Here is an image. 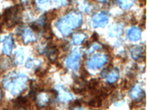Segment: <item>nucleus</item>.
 <instances>
[{
  "mask_svg": "<svg viewBox=\"0 0 147 110\" xmlns=\"http://www.w3.org/2000/svg\"><path fill=\"white\" fill-rule=\"evenodd\" d=\"M74 44L76 45H80L85 40V35L82 33H76L72 37Z\"/></svg>",
  "mask_w": 147,
  "mask_h": 110,
  "instance_id": "10",
  "label": "nucleus"
},
{
  "mask_svg": "<svg viewBox=\"0 0 147 110\" xmlns=\"http://www.w3.org/2000/svg\"><path fill=\"white\" fill-rule=\"evenodd\" d=\"M141 54H142V48L140 47H136L132 50V56L134 59L139 58L140 56H142Z\"/></svg>",
  "mask_w": 147,
  "mask_h": 110,
  "instance_id": "12",
  "label": "nucleus"
},
{
  "mask_svg": "<svg viewBox=\"0 0 147 110\" xmlns=\"http://www.w3.org/2000/svg\"><path fill=\"white\" fill-rule=\"evenodd\" d=\"M109 21V16L106 13L101 12L96 14L92 18V25L93 27H105Z\"/></svg>",
  "mask_w": 147,
  "mask_h": 110,
  "instance_id": "4",
  "label": "nucleus"
},
{
  "mask_svg": "<svg viewBox=\"0 0 147 110\" xmlns=\"http://www.w3.org/2000/svg\"><path fill=\"white\" fill-rule=\"evenodd\" d=\"M141 92H142V90H140V87H139L138 86H136V87H134L132 90V91H131V95H132V98L136 99L140 96Z\"/></svg>",
  "mask_w": 147,
  "mask_h": 110,
  "instance_id": "14",
  "label": "nucleus"
},
{
  "mask_svg": "<svg viewBox=\"0 0 147 110\" xmlns=\"http://www.w3.org/2000/svg\"><path fill=\"white\" fill-rule=\"evenodd\" d=\"M27 82V77L23 74L10 73L4 78L3 85L5 88L13 95L22 91Z\"/></svg>",
  "mask_w": 147,
  "mask_h": 110,
  "instance_id": "2",
  "label": "nucleus"
},
{
  "mask_svg": "<svg viewBox=\"0 0 147 110\" xmlns=\"http://www.w3.org/2000/svg\"><path fill=\"white\" fill-rule=\"evenodd\" d=\"M49 2V0H38V3L39 5H44L45 3Z\"/></svg>",
  "mask_w": 147,
  "mask_h": 110,
  "instance_id": "16",
  "label": "nucleus"
},
{
  "mask_svg": "<svg viewBox=\"0 0 147 110\" xmlns=\"http://www.w3.org/2000/svg\"><path fill=\"white\" fill-rule=\"evenodd\" d=\"M22 35L23 41L24 42L25 44L33 42L36 40V38L34 35L33 31L30 28H24L22 31Z\"/></svg>",
  "mask_w": 147,
  "mask_h": 110,
  "instance_id": "6",
  "label": "nucleus"
},
{
  "mask_svg": "<svg viewBox=\"0 0 147 110\" xmlns=\"http://www.w3.org/2000/svg\"><path fill=\"white\" fill-rule=\"evenodd\" d=\"M118 2L122 9H127L133 5L135 0H118Z\"/></svg>",
  "mask_w": 147,
  "mask_h": 110,
  "instance_id": "11",
  "label": "nucleus"
},
{
  "mask_svg": "<svg viewBox=\"0 0 147 110\" xmlns=\"http://www.w3.org/2000/svg\"><path fill=\"white\" fill-rule=\"evenodd\" d=\"M141 38V31L138 27H132L128 32V38L131 41L136 42Z\"/></svg>",
  "mask_w": 147,
  "mask_h": 110,
  "instance_id": "8",
  "label": "nucleus"
},
{
  "mask_svg": "<svg viewBox=\"0 0 147 110\" xmlns=\"http://www.w3.org/2000/svg\"><path fill=\"white\" fill-rule=\"evenodd\" d=\"M13 48V39L12 36L8 35V36L5 37L3 41V46H2L3 53L5 54L9 55L11 53Z\"/></svg>",
  "mask_w": 147,
  "mask_h": 110,
  "instance_id": "7",
  "label": "nucleus"
},
{
  "mask_svg": "<svg viewBox=\"0 0 147 110\" xmlns=\"http://www.w3.org/2000/svg\"><path fill=\"white\" fill-rule=\"evenodd\" d=\"M101 48L100 46L98 45L97 44H94V45L90 47V48H89V51L88 52V53H91V52H93L94 51L97 50V49H99V48Z\"/></svg>",
  "mask_w": 147,
  "mask_h": 110,
  "instance_id": "15",
  "label": "nucleus"
},
{
  "mask_svg": "<svg viewBox=\"0 0 147 110\" xmlns=\"http://www.w3.org/2000/svg\"><path fill=\"white\" fill-rule=\"evenodd\" d=\"M107 57L105 54H94L88 60L87 65L92 70H97L107 62Z\"/></svg>",
  "mask_w": 147,
  "mask_h": 110,
  "instance_id": "3",
  "label": "nucleus"
},
{
  "mask_svg": "<svg viewBox=\"0 0 147 110\" xmlns=\"http://www.w3.org/2000/svg\"><path fill=\"white\" fill-rule=\"evenodd\" d=\"M82 23V17L81 14L72 12L65 15L57 22V29L64 36L69 35L74 30L78 28Z\"/></svg>",
  "mask_w": 147,
  "mask_h": 110,
  "instance_id": "1",
  "label": "nucleus"
},
{
  "mask_svg": "<svg viewBox=\"0 0 147 110\" xmlns=\"http://www.w3.org/2000/svg\"><path fill=\"white\" fill-rule=\"evenodd\" d=\"M105 78L109 83H114L119 78V70L113 68L111 70L107 69V73H105Z\"/></svg>",
  "mask_w": 147,
  "mask_h": 110,
  "instance_id": "9",
  "label": "nucleus"
},
{
  "mask_svg": "<svg viewBox=\"0 0 147 110\" xmlns=\"http://www.w3.org/2000/svg\"><path fill=\"white\" fill-rule=\"evenodd\" d=\"M81 55L78 50H74L66 60V65L73 70L78 68L80 62Z\"/></svg>",
  "mask_w": 147,
  "mask_h": 110,
  "instance_id": "5",
  "label": "nucleus"
},
{
  "mask_svg": "<svg viewBox=\"0 0 147 110\" xmlns=\"http://www.w3.org/2000/svg\"><path fill=\"white\" fill-rule=\"evenodd\" d=\"M15 57H16V62L18 64H21L22 62L24 60V52L22 50V48H21V50L19 51H17L15 55Z\"/></svg>",
  "mask_w": 147,
  "mask_h": 110,
  "instance_id": "13",
  "label": "nucleus"
},
{
  "mask_svg": "<svg viewBox=\"0 0 147 110\" xmlns=\"http://www.w3.org/2000/svg\"><path fill=\"white\" fill-rule=\"evenodd\" d=\"M72 110H83L82 109L80 108L79 106H75V107H72Z\"/></svg>",
  "mask_w": 147,
  "mask_h": 110,
  "instance_id": "17",
  "label": "nucleus"
}]
</instances>
